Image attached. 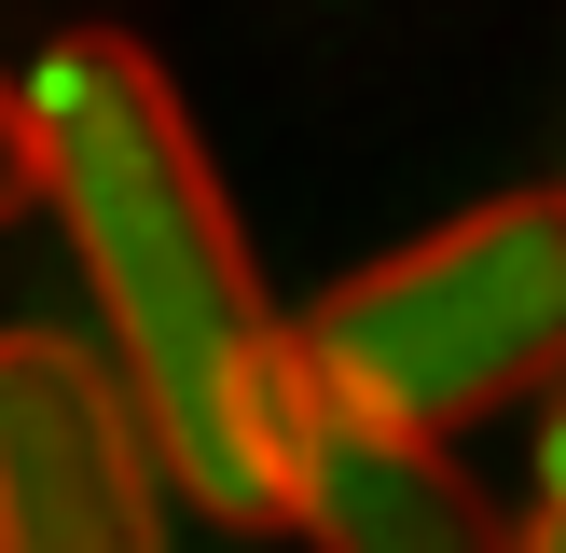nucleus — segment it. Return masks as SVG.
<instances>
[{
  "instance_id": "20e7f679",
  "label": "nucleus",
  "mask_w": 566,
  "mask_h": 553,
  "mask_svg": "<svg viewBox=\"0 0 566 553\" xmlns=\"http://www.w3.org/2000/svg\"><path fill=\"white\" fill-rule=\"evenodd\" d=\"M276 525H304L332 553H484V540H512L484 512V484L442 457V429L346 401L304 359H291V401H276Z\"/></svg>"
},
{
  "instance_id": "f257e3e1",
  "label": "nucleus",
  "mask_w": 566,
  "mask_h": 553,
  "mask_svg": "<svg viewBox=\"0 0 566 553\" xmlns=\"http://www.w3.org/2000/svg\"><path fill=\"white\" fill-rule=\"evenodd\" d=\"M14 97H28V153H42V208L70 221V263L97 276L111 359H125L138 415L166 442V484L208 525H276L291 319L263 304V263H249L166 70L111 28H83Z\"/></svg>"
},
{
  "instance_id": "f03ea898",
  "label": "nucleus",
  "mask_w": 566,
  "mask_h": 553,
  "mask_svg": "<svg viewBox=\"0 0 566 553\" xmlns=\"http://www.w3.org/2000/svg\"><path fill=\"white\" fill-rule=\"evenodd\" d=\"M566 346V194H497V208L442 221V236L359 263L346 291H318V319L291 332L304 374H332L346 401L457 429L497 415L512 387H539Z\"/></svg>"
},
{
  "instance_id": "7ed1b4c3",
  "label": "nucleus",
  "mask_w": 566,
  "mask_h": 553,
  "mask_svg": "<svg viewBox=\"0 0 566 553\" xmlns=\"http://www.w3.org/2000/svg\"><path fill=\"white\" fill-rule=\"evenodd\" d=\"M180 484L125 359L83 332H0V553H153Z\"/></svg>"
},
{
  "instance_id": "39448f33",
  "label": "nucleus",
  "mask_w": 566,
  "mask_h": 553,
  "mask_svg": "<svg viewBox=\"0 0 566 553\" xmlns=\"http://www.w3.org/2000/svg\"><path fill=\"white\" fill-rule=\"evenodd\" d=\"M14 208H42V153H28V97L0 83V221Z\"/></svg>"
}]
</instances>
